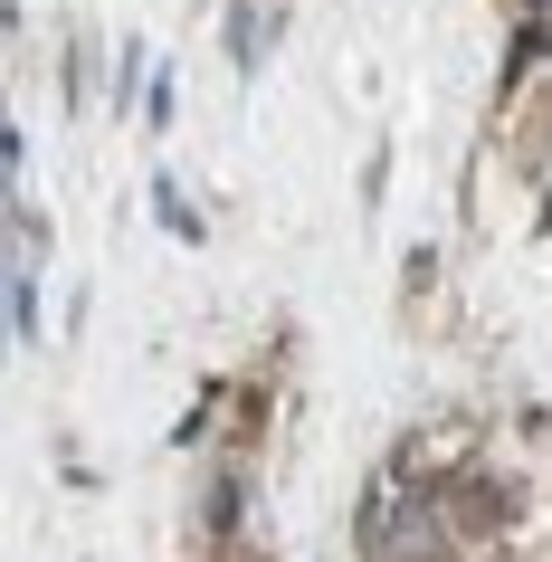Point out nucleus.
Segmentation results:
<instances>
[{
    "label": "nucleus",
    "instance_id": "f257e3e1",
    "mask_svg": "<svg viewBox=\"0 0 552 562\" xmlns=\"http://www.w3.org/2000/svg\"><path fill=\"white\" fill-rule=\"evenodd\" d=\"M372 562H438V505H391V515H372Z\"/></svg>",
    "mask_w": 552,
    "mask_h": 562
}]
</instances>
